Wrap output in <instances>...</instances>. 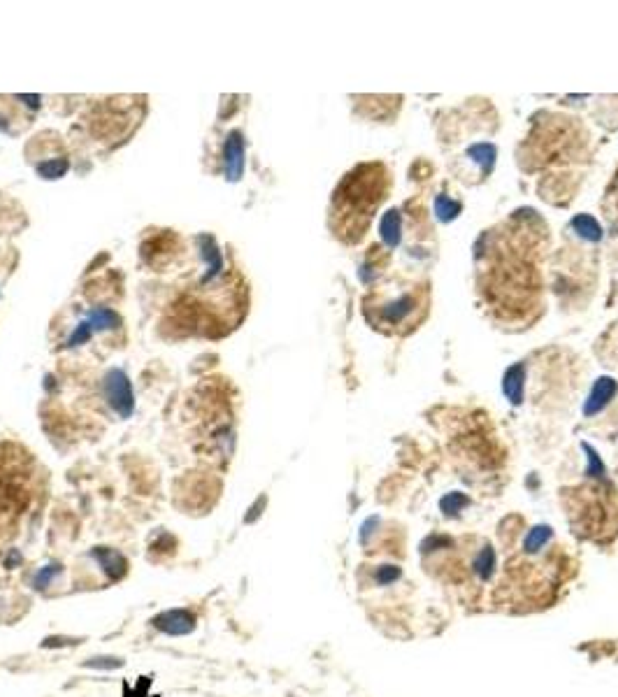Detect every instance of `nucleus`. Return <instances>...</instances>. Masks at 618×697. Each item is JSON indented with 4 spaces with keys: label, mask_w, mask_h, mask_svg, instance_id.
I'll list each match as a JSON object with an SVG mask.
<instances>
[{
    "label": "nucleus",
    "mask_w": 618,
    "mask_h": 697,
    "mask_svg": "<svg viewBox=\"0 0 618 697\" xmlns=\"http://www.w3.org/2000/svg\"><path fill=\"white\" fill-rule=\"evenodd\" d=\"M105 390H107V397L114 407V411L119 416H130L133 414V390H130V383H128V376L121 372V369H112L105 379Z\"/></svg>",
    "instance_id": "f257e3e1"
},
{
    "label": "nucleus",
    "mask_w": 618,
    "mask_h": 697,
    "mask_svg": "<svg viewBox=\"0 0 618 697\" xmlns=\"http://www.w3.org/2000/svg\"><path fill=\"white\" fill-rule=\"evenodd\" d=\"M423 304H421L416 293H402V295H398V300H386V302H384L381 307H379V314H377V318H379L381 323L393 325V328H395V325H402L407 318H409L414 311H416V307H423Z\"/></svg>",
    "instance_id": "f03ea898"
},
{
    "label": "nucleus",
    "mask_w": 618,
    "mask_h": 697,
    "mask_svg": "<svg viewBox=\"0 0 618 697\" xmlns=\"http://www.w3.org/2000/svg\"><path fill=\"white\" fill-rule=\"evenodd\" d=\"M223 151H225V174H228L230 181H237L242 177V168H244V140L237 130L228 135Z\"/></svg>",
    "instance_id": "7ed1b4c3"
},
{
    "label": "nucleus",
    "mask_w": 618,
    "mask_h": 697,
    "mask_svg": "<svg viewBox=\"0 0 618 697\" xmlns=\"http://www.w3.org/2000/svg\"><path fill=\"white\" fill-rule=\"evenodd\" d=\"M616 393H618L616 381L609 379V376H602V379H598V383L593 386V393H591V397H588L584 411L588 414V416L595 414V411H600L602 407L612 400V397H616Z\"/></svg>",
    "instance_id": "20e7f679"
},
{
    "label": "nucleus",
    "mask_w": 618,
    "mask_h": 697,
    "mask_svg": "<svg viewBox=\"0 0 618 697\" xmlns=\"http://www.w3.org/2000/svg\"><path fill=\"white\" fill-rule=\"evenodd\" d=\"M156 626L163 628L165 633H172V635H181V633H188L193 628V619L184 612H168L161 619H156Z\"/></svg>",
    "instance_id": "39448f33"
},
{
    "label": "nucleus",
    "mask_w": 618,
    "mask_h": 697,
    "mask_svg": "<svg viewBox=\"0 0 618 697\" xmlns=\"http://www.w3.org/2000/svg\"><path fill=\"white\" fill-rule=\"evenodd\" d=\"M400 232H402V219H400L398 209H391V212L381 219V239L388 246H395L400 242Z\"/></svg>",
    "instance_id": "423d86ee"
},
{
    "label": "nucleus",
    "mask_w": 618,
    "mask_h": 697,
    "mask_svg": "<svg viewBox=\"0 0 618 697\" xmlns=\"http://www.w3.org/2000/svg\"><path fill=\"white\" fill-rule=\"evenodd\" d=\"M505 393L516 404L523 400V365H516L505 374Z\"/></svg>",
    "instance_id": "0eeeda50"
},
{
    "label": "nucleus",
    "mask_w": 618,
    "mask_h": 697,
    "mask_svg": "<svg viewBox=\"0 0 618 697\" xmlns=\"http://www.w3.org/2000/svg\"><path fill=\"white\" fill-rule=\"evenodd\" d=\"M572 228L579 232V237L581 239H588V242H598V239L602 237V230L598 226V221L593 219V216H577V219L572 221Z\"/></svg>",
    "instance_id": "6e6552de"
},
{
    "label": "nucleus",
    "mask_w": 618,
    "mask_h": 697,
    "mask_svg": "<svg viewBox=\"0 0 618 697\" xmlns=\"http://www.w3.org/2000/svg\"><path fill=\"white\" fill-rule=\"evenodd\" d=\"M86 323L91 325L93 332L107 330V328H112V325H119V316H116L114 311H110V309H93L89 314V318H86Z\"/></svg>",
    "instance_id": "1a4fd4ad"
},
{
    "label": "nucleus",
    "mask_w": 618,
    "mask_h": 697,
    "mask_svg": "<svg viewBox=\"0 0 618 697\" xmlns=\"http://www.w3.org/2000/svg\"><path fill=\"white\" fill-rule=\"evenodd\" d=\"M38 172L42 174L45 179H58V177H63L65 172H68V161H63V158H58V161H49V163H42Z\"/></svg>",
    "instance_id": "9d476101"
},
{
    "label": "nucleus",
    "mask_w": 618,
    "mask_h": 697,
    "mask_svg": "<svg viewBox=\"0 0 618 697\" xmlns=\"http://www.w3.org/2000/svg\"><path fill=\"white\" fill-rule=\"evenodd\" d=\"M435 209H437L440 219L449 221V219H454V216H456L458 212H461V202H451V200L444 198V195H440V198H437V205H435Z\"/></svg>",
    "instance_id": "9b49d317"
}]
</instances>
